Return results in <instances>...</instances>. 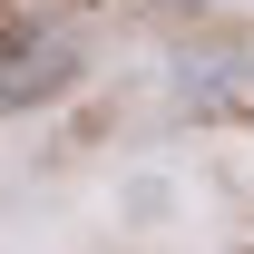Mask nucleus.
<instances>
[{
  "mask_svg": "<svg viewBox=\"0 0 254 254\" xmlns=\"http://www.w3.org/2000/svg\"><path fill=\"white\" fill-rule=\"evenodd\" d=\"M68 78H78V49H68V39H30L20 59L0 68V98H10V108H30V98L68 88Z\"/></svg>",
  "mask_w": 254,
  "mask_h": 254,
  "instance_id": "1",
  "label": "nucleus"
}]
</instances>
